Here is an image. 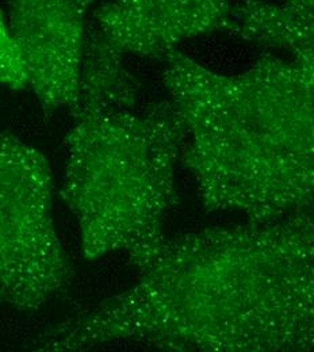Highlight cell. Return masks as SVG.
<instances>
[{
    "label": "cell",
    "mask_w": 314,
    "mask_h": 352,
    "mask_svg": "<svg viewBox=\"0 0 314 352\" xmlns=\"http://www.w3.org/2000/svg\"><path fill=\"white\" fill-rule=\"evenodd\" d=\"M124 53L111 44L91 21L86 30L79 91L71 114L131 110L138 86L125 69Z\"/></svg>",
    "instance_id": "obj_8"
},
{
    "label": "cell",
    "mask_w": 314,
    "mask_h": 352,
    "mask_svg": "<svg viewBox=\"0 0 314 352\" xmlns=\"http://www.w3.org/2000/svg\"><path fill=\"white\" fill-rule=\"evenodd\" d=\"M71 267L53 220L45 156L0 133V290L21 310L41 308L69 282Z\"/></svg>",
    "instance_id": "obj_4"
},
{
    "label": "cell",
    "mask_w": 314,
    "mask_h": 352,
    "mask_svg": "<svg viewBox=\"0 0 314 352\" xmlns=\"http://www.w3.org/2000/svg\"><path fill=\"white\" fill-rule=\"evenodd\" d=\"M163 74L190 142L183 166L209 213L271 222L314 198V63L266 56L238 75L171 50Z\"/></svg>",
    "instance_id": "obj_2"
},
{
    "label": "cell",
    "mask_w": 314,
    "mask_h": 352,
    "mask_svg": "<svg viewBox=\"0 0 314 352\" xmlns=\"http://www.w3.org/2000/svg\"><path fill=\"white\" fill-rule=\"evenodd\" d=\"M3 302H5V300H4V296H3V293L0 290V304H3Z\"/></svg>",
    "instance_id": "obj_10"
},
{
    "label": "cell",
    "mask_w": 314,
    "mask_h": 352,
    "mask_svg": "<svg viewBox=\"0 0 314 352\" xmlns=\"http://www.w3.org/2000/svg\"><path fill=\"white\" fill-rule=\"evenodd\" d=\"M72 117L60 195L79 223L83 255L125 252L142 270L164 243L177 204L184 121L171 102Z\"/></svg>",
    "instance_id": "obj_3"
},
{
    "label": "cell",
    "mask_w": 314,
    "mask_h": 352,
    "mask_svg": "<svg viewBox=\"0 0 314 352\" xmlns=\"http://www.w3.org/2000/svg\"><path fill=\"white\" fill-rule=\"evenodd\" d=\"M27 88V76L8 25L0 11V87Z\"/></svg>",
    "instance_id": "obj_9"
},
{
    "label": "cell",
    "mask_w": 314,
    "mask_h": 352,
    "mask_svg": "<svg viewBox=\"0 0 314 352\" xmlns=\"http://www.w3.org/2000/svg\"><path fill=\"white\" fill-rule=\"evenodd\" d=\"M132 289L46 329L38 351L131 342L164 351L313 349L312 213L164 240Z\"/></svg>",
    "instance_id": "obj_1"
},
{
    "label": "cell",
    "mask_w": 314,
    "mask_h": 352,
    "mask_svg": "<svg viewBox=\"0 0 314 352\" xmlns=\"http://www.w3.org/2000/svg\"><path fill=\"white\" fill-rule=\"evenodd\" d=\"M225 29L244 41L286 50L293 58L314 63L313 0H247L230 8Z\"/></svg>",
    "instance_id": "obj_7"
},
{
    "label": "cell",
    "mask_w": 314,
    "mask_h": 352,
    "mask_svg": "<svg viewBox=\"0 0 314 352\" xmlns=\"http://www.w3.org/2000/svg\"><path fill=\"white\" fill-rule=\"evenodd\" d=\"M95 0H5L8 29L45 113L71 109L79 91L87 14Z\"/></svg>",
    "instance_id": "obj_5"
},
{
    "label": "cell",
    "mask_w": 314,
    "mask_h": 352,
    "mask_svg": "<svg viewBox=\"0 0 314 352\" xmlns=\"http://www.w3.org/2000/svg\"><path fill=\"white\" fill-rule=\"evenodd\" d=\"M227 0H113L93 23L120 52L164 57L188 38L225 29Z\"/></svg>",
    "instance_id": "obj_6"
}]
</instances>
